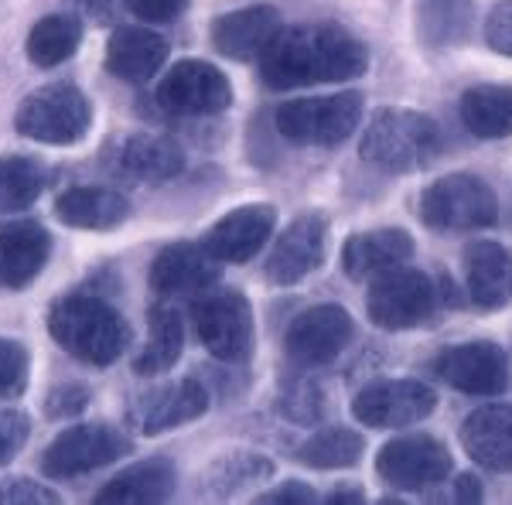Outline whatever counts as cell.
Instances as JSON below:
<instances>
[{
  "mask_svg": "<svg viewBox=\"0 0 512 505\" xmlns=\"http://www.w3.org/2000/svg\"><path fill=\"white\" fill-rule=\"evenodd\" d=\"M219 260L202 243H168L151 260L147 284L158 297H195L219 284Z\"/></svg>",
  "mask_w": 512,
  "mask_h": 505,
  "instance_id": "ac0fdd59",
  "label": "cell"
},
{
  "mask_svg": "<svg viewBox=\"0 0 512 505\" xmlns=\"http://www.w3.org/2000/svg\"><path fill=\"white\" fill-rule=\"evenodd\" d=\"M328 250V219L321 212H304L297 215L291 226L280 233L274 250L267 253L263 263V277L277 287L301 284L304 277H311Z\"/></svg>",
  "mask_w": 512,
  "mask_h": 505,
  "instance_id": "9a60e30c",
  "label": "cell"
},
{
  "mask_svg": "<svg viewBox=\"0 0 512 505\" xmlns=\"http://www.w3.org/2000/svg\"><path fill=\"white\" fill-rule=\"evenodd\" d=\"M195 335L202 349L219 362L239 366L256 349V321L253 304L239 291H205L192 304Z\"/></svg>",
  "mask_w": 512,
  "mask_h": 505,
  "instance_id": "8992f818",
  "label": "cell"
},
{
  "mask_svg": "<svg viewBox=\"0 0 512 505\" xmlns=\"http://www.w3.org/2000/svg\"><path fill=\"white\" fill-rule=\"evenodd\" d=\"M137 21L147 24H171L188 11V0H120Z\"/></svg>",
  "mask_w": 512,
  "mask_h": 505,
  "instance_id": "ab89813d",
  "label": "cell"
},
{
  "mask_svg": "<svg viewBox=\"0 0 512 505\" xmlns=\"http://www.w3.org/2000/svg\"><path fill=\"white\" fill-rule=\"evenodd\" d=\"M376 475L400 492H424L451 475V451L431 434H403L379 447Z\"/></svg>",
  "mask_w": 512,
  "mask_h": 505,
  "instance_id": "7c38bea8",
  "label": "cell"
},
{
  "mask_svg": "<svg viewBox=\"0 0 512 505\" xmlns=\"http://www.w3.org/2000/svg\"><path fill=\"white\" fill-rule=\"evenodd\" d=\"M31 437V417L21 407H0V468H7L24 451Z\"/></svg>",
  "mask_w": 512,
  "mask_h": 505,
  "instance_id": "d590c367",
  "label": "cell"
},
{
  "mask_svg": "<svg viewBox=\"0 0 512 505\" xmlns=\"http://www.w3.org/2000/svg\"><path fill=\"white\" fill-rule=\"evenodd\" d=\"M362 106L366 99L362 93H335V96H308L284 103L277 110V130L284 140L301 147H335L359 127Z\"/></svg>",
  "mask_w": 512,
  "mask_h": 505,
  "instance_id": "52a82bcc",
  "label": "cell"
},
{
  "mask_svg": "<svg viewBox=\"0 0 512 505\" xmlns=\"http://www.w3.org/2000/svg\"><path fill=\"white\" fill-rule=\"evenodd\" d=\"M82 45V18L79 14H45L28 31L24 52L31 65L38 69H55V65L69 62Z\"/></svg>",
  "mask_w": 512,
  "mask_h": 505,
  "instance_id": "f546056e",
  "label": "cell"
},
{
  "mask_svg": "<svg viewBox=\"0 0 512 505\" xmlns=\"http://www.w3.org/2000/svg\"><path fill=\"white\" fill-rule=\"evenodd\" d=\"M256 502H263V505H315L321 499H318V492H311L304 482H284L277 488H267L263 495H256Z\"/></svg>",
  "mask_w": 512,
  "mask_h": 505,
  "instance_id": "60d3db41",
  "label": "cell"
},
{
  "mask_svg": "<svg viewBox=\"0 0 512 505\" xmlns=\"http://www.w3.org/2000/svg\"><path fill=\"white\" fill-rule=\"evenodd\" d=\"M465 284L472 304L499 311L512 301V250L492 239H478L465 250Z\"/></svg>",
  "mask_w": 512,
  "mask_h": 505,
  "instance_id": "d4e9b609",
  "label": "cell"
},
{
  "mask_svg": "<svg viewBox=\"0 0 512 505\" xmlns=\"http://www.w3.org/2000/svg\"><path fill=\"white\" fill-rule=\"evenodd\" d=\"M321 410V396L315 386H291L280 396V413L297 420V424H311Z\"/></svg>",
  "mask_w": 512,
  "mask_h": 505,
  "instance_id": "f35d334b",
  "label": "cell"
},
{
  "mask_svg": "<svg viewBox=\"0 0 512 505\" xmlns=\"http://www.w3.org/2000/svg\"><path fill=\"white\" fill-rule=\"evenodd\" d=\"M82 4H89L96 14H110V7H113V0H82Z\"/></svg>",
  "mask_w": 512,
  "mask_h": 505,
  "instance_id": "ee69618b",
  "label": "cell"
},
{
  "mask_svg": "<svg viewBox=\"0 0 512 505\" xmlns=\"http://www.w3.org/2000/svg\"><path fill=\"white\" fill-rule=\"evenodd\" d=\"M437 407L434 389L420 379H379L355 393L352 413L362 427L403 430L427 420Z\"/></svg>",
  "mask_w": 512,
  "mask_h": 505,
  "instance_id": "8fae6325",
  "label": "cell"
},
{
  "mask_svg": "<svg viewBox=\"0 0 512 505\" xmlns=\"http://www.w3.org/2000/svg\"><path fill=\"white\" fill-rule=\"evenodd\" d=\"M325 502H366V495L355 492V488H352V492H332Z\"/></svg>",
  "mask_w": 512,
  "mask_h": 505,
  "instance_id": "7bdbcfd3",
  "label": "cell"
},
{
  "mask_svg": "<svg viewBox=\"0 0 512 505\" xmlns=\"http://www.w3.org/2000/svg\"><path fill=\"white\" fill-rule=\"evenodd\" d=\"M93 403V389H89L82 379H65V383H55L45 393V417L48 420H76L79 413H86V407Z\"/></svg>",
  "mask_w": 512,
  "mask_h": 505,
  "instance_id": "e575fe53",
  "label": "cell"
},
{
  "mask_svg": "<svg viewBox=\"0 0 512 505\" xmlns=\"http://www.w3.org/2000/svg\"><path fill=\"white\" fill-rule=\"evenodd\" d=\"M454 499L458 502L482 499V485H478V478L475 475H458V482H454Z\"/></svg>",
  "mask_w": 512,
  "mask_h": 505,
  "instance_id": "b9f144b4",
  "label": "cell"
},
{
  "mask_svg": "<svg viewBox=\"0 0 512 505\" xmlns=\"http://www.w3.org/2000/svg\"><path fill=\"white\" fill-rule=\"evenodd\" d=\"M461 444L475 465L489 471H512V407L492 403L461 424Z\"/></svg>",
  "mask_w": 512,
  "mask_h": 505,
  "instance_id": "4316f807",
  "label": "cell"
},
{
  "mask_svg": "<svg viewBox=\"0 0 512 505\" xmlns=\"http://www.w3.org/2000/svg\"><path fill=\"white\" fill-rule=\"evenodd\" d=\"M485 41L492 52L512 59V0H499L485 18Z\"/></svg>",
  "mask_w": 512,
  "mask_h": 505,
  "instance_id": "74e56055",
  "label": "cell"
},
{
  "mask_svg": "<svg viewBox=\"0 0 512 505\" xmlns=\"http://www.w3.org/2000/svg\"><path fill=\"white\" fill-rule=\"evenodd\" d=\"M48 168L31 154H0V219L24 212L45 195Z\"/></svg>",
  "mask_w": 512,
  "mask_h": 505,
  "instance_id": "4dcf8cb0",
  "label": "cell"
},
{
  "mask_svg": "<svg viewBox=\"0 0 512 505\" xmlns=\"http://www.w3.org/2000/svg\"><path fill=\"white\" fill-rule=\"evenodd\" d=\"M154 103L175 117H216L233 103V86L226 72L212 62L185 59L171 65L154 89Z\"/></svg>",
  "mask_w": 512,
  "mask_h": 505,
  "instance_id": "30bf717a",
  "label": "cell"
},
{
  "mask_svg": "<svg viewBox=\"0 0 512 505\" xmlns=\"http://www.w3.org/2000/svg\"><path fill=\"white\" fill-rule=\"evenodd\" d=\"M209 407L212 396L198 379H175V383H158L137 393L127 410V424L140 430V434L154 437L205 417Z\"/></svg>",
  "mask_w": 512,
  "mask_h": 505,
  "instance_id": "4fadbf2b",
  "label": "cell"
},
{
  "mask_svg": "<svg viewBox=\"0 0 512 505\" xmlns=\"http://www.w3.org/2000/svg\"><path fill=\"white\" fill-rule=\"evenodd\" d=\"M280 28H284V21H280V11L274 4L239 7V11L222 14L212 24V48L233 62H253L263 59V52L274 45Z\"/></svg>",
  "mask_w": 512,
  "mask_h": 505,
  "instance_id": "ffe728a7",
  "label": "cell"
},
{
  "mask_svg": "<svg viewBox=\"0 0 512 505\" xmlns=\"http://www.w3.org/2000/svg\"><path fill=\"white\" fill-rule=\"evenodd\" d=\"M168 62V41L144 24H120L106 41V72L120 82H151Z\"/></svg>",
  "mask_w": 512,
  "mask_h": 505,
  "instance_id": "7402d4cb",
  "label": "cell"
},
{
  "mask_svg": "<svg viewBox=\"0 0 512 505\" xmlns=\"http://www.w3.org/2000/svg\"><path fill=\"white\" fill-rule=\"evenodd\" d=\"M461 123L468 134L482 140H502L512 137V86H472L458 103Z\"/></svg>",
  "mask_w": 512,
  "mask_h": 505,
  "instance_id": "f1b7e54d",
  "label": "cell"
},
{
  "mask_svg": "<svg viewBox=\"0 0 512 505\" xmlns=\"http://www.w3.org/2000/svg\"><path fill=\"white\" fill-rule=\"evenodd\" d=\"M441 151V130L427 113L386 106L362 134V157L390 175H410L434 161Z\"/></svg>",
  "mask_w": 512,
  "mask_h": 505,
  "instance_id": "3957f363",
  "label": "cell"
},
{
  "mask_svg": "<svg viewBox=\"0 0 512 505\" xmlns=\"http://www.w3.org/2000/svg\"><path fill=\"white\" fill-rule=\"evenodd\" d=\"M270 475H274V461H267L263 454L239 451V454H222L219 461H212V465L202 471L198 485H202V495L233 499L246 485H256Z\"/></svg>",
  "mask_w": 512,
  "mask_h": 505,
  "instance_id": "1f68e13d",
  "label": "cell"
},
{
  "mask_svg": "<svg viewBox=\"0 0 512 505\" xmlns=\"http://www.w3.org/2000/svg\"><path fill=\"white\" fill-rule=\"evenodd\" d=\"M437 308V287L427 273L396 267L379 273L369 287L366 314L383 331H407L431 321Z\"/></svg>",
  "mask_w": 512,
  "mask_h": 505,
  "instance_id": "9c48e42d",
  "label": "cell"
},
{
  "mask_svg": "<svg viewBox=\"0 0 512 505\" xmlns=\"http://www.w3.org/2000/svg\"><path fill=\"white\" fill-rule=\"evenodd\" d=\"M134 451V437L113 424H72L52 437V444L41 451V475L52 482H69V478L89 475L96 468H106L113 461L127 458Z\"/></svg>",
  "mask_w": 512,
  "mask_h": 505,
  "instance_id": "5b68a950",
  "label": "cell"
},
{
  "mask_svg": "<svg viewBox=\"0 0 512 505\" xmlns=\"http://www.w3.org/2000/svg\"><path fill=\"white\" fill-rule=\"evenodd\" d=\"M366 454V437L359 430L349 427H325L318 434H311L308 441L297 447L294 458L304 468L332 471V468H352L355 461Z\"/></svg>",
  "mask_w": 512,
  "mask_h": 505,
  "instance_id": "d6a6232c",
  "label": "cell"
},
{
  "mask_svg": "<svg viewBox=\"0 0 512 505\" xmlns=\"http://www.w3.org/2000/svg\"><path fill=\"white\" fill-rule=\"evenodd\" d=\"M369 69V48L342 24L318 21L280 28L274 45L260 59V79L267 89L318 86V82H349Z\"/></svg>",
  "mask_w": 512,
  "mask_h": 505,
  "instance_id": "6da1fadb",
  "label": "cell"
},
{
  "mask_svg": "<svg viewBox=\"0 0 512 505\" xmlns=\"http://www.w3.org/2000/svg\"><path fill=\"white\" fill-rule=\"evenodd\" d=\"M414 256V236L407 229H369L355 233L342 246V270L349 280H369L396 270Z\"/></svg>",
  "mask_w": 512,
  "mask_h": 505,
  "instance_id": "cb8c5ba5",
  "label": "cell"
},
{
  "mask_svg": "<svg viewBox=\"0 0 512 505\" xmlns=\"http://www.w3.org/2000/svg\"><path fill=\"white\" fill-rule=\"evenodd\" d=\"M52 212L62 226L82 233H113L134 215L130 198L110 185H72L55 195Z\"/></svg>",
  "mask_w": 512,
  "mask_h": 505,
  "instance_id": "44dd1931",
  "label": "cell"
},
{
  "mask_svg": "<svg viewBox=\"0 0 512 505\" xmlns=\"http://www.w3.org/2000/svg\"><path fill=\"white\" fill-rule=\"evenodd\" d=\"M117 168L123 175L137 178V181H151V185H161V181H171L185 171L188 157L185 147L178 140L164 137V134H127L117 144Z\"/></svg>",
  "mask_w": 512,
  "mask_h": 505,
  "instance_id": "484cf974",
  "label": "cell"
},
{
  "mask_svg": "<svg viewBox=\"0 0 512 505\" xmlns=\"http://www.w3.org/2000/svg\"><path fill=\"white\" fill-rule=\"evenodd\" d=\"M178 488V471L171 465V458H144L134 461L123 471L110 478L93 502L99 505H154L168 502Z\"/></svg>",
  "mask_w": 512,
  "mask_h": 505,
  "instance_id": "603a6c76",
  "label": "cell"
},
{
  "mask_svg": "<svg viewBox=\"0 0 512 505\" xmlns=\"http://www.w3.org/2000/svg\"><path fill=\"white\" fill-rule=\"evenodd\" d=\"M62 495L35 478H0V505H59Z\"/></svg>",
  "mask_w": 512,
  "mask_h": 505,
  "instance_id": "8d00e7d4",
  "label": "cell"
},
{
  "mask_svg": "<svg viewBox=\"0 0 512 505\" xmlns=\"http://www.w3.org/2000/svg\"><path fill=\"white\" fill-rule=\"evenodd\" d=\"M277 226V209L267 202H250L226 212L219 222H212L202 236V246L219 263H250L267 246Z\"/></svg>",
  "mask_w": 512,
  "mask_h": 505,
  "instance_id": "d6986e66",
  "label": "cell"
},
{
  "mask_svg": "<svg viewBox=\"0 0 512 505\" xmlns=\"http://www.w3.org/2000/svg\"><path fill=\"white\" fill-rule=\"evenodd\" d=\"M355 335L352 314L338 304H315L287 325L284 349L297 366H325L349 349Z\"/></svg>",
  "mask_w": 512,
  "mask_h": 505,
  "instance_id": "5bb4252c",
  "label": "cell"
},
{
  "mask_svg": "<svg viewBox=\"0 0 512 505\" xmlns=\"http://www.w3.org/2000/svg\"><path fill=\"white\" fill-rule=\"evenodd\" d=\"M31 386V352L18 338L0 335V400H21Z\"/></svg>",
  "mask_w": 512,
  "mask_h": 505,
  "instance_id": "836d02e7",
  "label": "cell"
},
{
  "mask_svg": "<svg viewBox=\"0 0 512 505\" xmlns=\"http://www.w3.org/2000/svg\"><path fill=\"white\" fill-rule=\"evenodd\" d=\"M48 335L76 362L89 369H106L130 349V321L117 304L99 291H69L55 297L45 314Z\"/></svg>",
  "mask_w": 512,
  "mask_h": 505,
  "instance_id": "7a4b0ae2",
  "label": "cell"
},
{
  "mask_svg": "<svg viewBox=\"0 0 512 505\" xmlns=\"http://www.w3.org/2000/svg\"><path fill=\"white\" fill-rule=\"evenodd\" d=\"M434 372L468 396H499L509 386V359L495 342L451 345L434 359Z\"/></svg>",
  "mask_w": 512,
  "mask_h": 505,
  "instance_id": "e0dca14e",
  "label": "cell"
},
{
  "mask_svg": "<svg viewBox=\"0 0 512 505\" xmlns=\"http://www.w3.org/2000/svg\"><path fill=\"white\" fill-rule=\"evenodd\" d=\"M14 130L45 147H72L93 130V103L72 79L45 82L21 99Z\"/></svg>",
  "mask_w": 512,
  "mask_h": 505,
  "instance_id": "277c9868",
  "label": "cell"
},
{
  "mask_svg": "<svg viewBox=\"0 0 512 505\" xmlns=\"http://www.w3.org/2000/svg\"><path fill=\"white\" fill-rule=\"evenodd\" d=\"M52 260V233L38 219H0V291H24Z\"/></svg>",
  "mask_w": 512,
  "mask_h": 505,
  "instance_id": "2e32d148",
  "label": "cell"
},
{
  "mask_svg": "<svg viewBox=\"0 0 512 505\" xmlns=\"http://www.w3.org/2000/svg\"><path fill=\"white\" fill-rule=\"evenodd\" d=\"M181 349H185V321L168 304H154L147 314V338L134 355V372L144 379L168 376L178 366Z\"/></svg>",
  "mask_w": 512,
  "mask_h": 505,
  "instance_id": "83f0119b",
  "label": "cell"
},
{
  "mask_svg": "<svg viewBox=\"0 0 512 505\" xmlns=\"http://www.w3.org/2000/svg\"><path fill=\"white\" fill-rule=\"evenodd\" d=\"M420 215L431 229L472 233L499 219V198L478 175H444L420 195Z\"/></svg>",
  "mask_w": 512,
  "mask_h": 505,
  "instance_id": "ba28073f",
  "label": "cell"
}]
</instances>
